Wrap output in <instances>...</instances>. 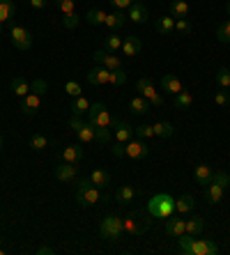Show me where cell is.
Wrapping results in <instances>:
<instances>
[{
  "label": "cell",
  "instance_id": "49",
  "mask_svg": "<svg viewBox=\"0 0 230 255\" xmlns=\"http://www.w3.org/2000/svg\"><path fill=\"white\" fill-rule=\"evenodd\" d=\"M214 104H217V106H228L230 104V95L224 88L219 90V92H214Z\"/></svg>",
  "mask_w": 230,
  "mask_h": 255
},
{
  "label": "cell",
  "instance_id": "51",
  "mask_svg": "<svg viewBox=\"0 0 230 255\" xmlns=\"http://www.w3.org/2000/svg\"><path fill=\"white\" fill-rule=\"evenodd\" d=\"M65 92L69 97H79L81 95V85L76 83V81H67V83H65Z\"/></svg>",
  "mask_w": 230,
  "mask_h": 255
},
{
  "label": "cell",
  "instance_id": "40",
  "mask_svg": "<svg viewBox=\"0 0 230 255\" xmlns=\"http://www.w3.org/2000/svg\"><path fill=\"white\" fill-rule=\"evenodd\" d=\"M127 83V74H124V69H113L109 76V85H124Z\"/></svg>",
  "mask_w": 230,
  "mask_h": 255
},
{
  "label": "cell",
  "instance_id": "32",
  "mask_svg": "<svg viewBox=\"0 0 230 255\" xmlns=\"http://www.w3.org/2000/svg\"><path fill=\"white\" fill-rule=\"evenodd\" d=\"M152 129H154V136H159V138H170L173 133H175V127L170 125V122H166V120L154 122V125H152Z\"/></svg>",
  "mask_w": 230,
  "mask_h": 255
},
{
  "label": "cell",
  "instance_id": "10",
  "mask_svg": "<svg viewBox=\"0 0 230 255\" xmlns=\"http://www.w3.org/2000/svg\"><path fill=\"white\" fill-rule=\"evenodd\" d=\"M124 147H127V156L133 161H143L150 154V147H147V142L143 138H131L129 142H124Z\"/></svg>",
  "mask_w": 230,
  "mask_h": 255
},
{
  "label": "cell",
  "instance_id": "14",
  "mask_svg": "<svg viewBox=\"0 0 230 255\" xmlns=\"http://www.w3.org/2000/svg\"><path fill=\"white\" fill-rule=\"evenodd\" d=\"M55 177L60 179L62 184H72L74 179H76V166H74V163H67V161H60V163L55 166Z\"/></svg>",
  "mask_w": 230,
  "mask_h": 255
},
{
  "label": "cell",
  "instance_id": "56",
  "mask_svg": "<svg viewBox=\"0 0 230 255\" xmlns=\"http://www.w3.org/2000/svg\"><path fill=\"white\" fill-rule=\"evenodd\" d=\"M2 147H5V138L0 136V149H2Z\"/></svg>",
  "mask_w": 230,
  "mask_h": 255
},
{
  "label": "cell",
  "instance_id": "2",
  "mask_svg": "<svg viewBox=\"0 0 230 255\" xmlns=\"http://www.w3.org/2000/svg\"><path fill=\"white\" fill-rule=\"evenodd\" d=\"M147 214H150L152 219H168L175 214V200L168 196V193H157V196H152L150 202H147Z\"/></svg>",
  "mask_w": 230,
  "mask_h": 255
},
{
  "label": "cell",
  "instance_id": "53",
  "mask_svg": "<svg viewBox=\"0 0 230 255\" xmlns=\"http://www.w3.org/2000/svg\"><path fill=\"white\" fill-rule=\"evenodd\" d=\"M37 255H55V249H51V246H39Z\"/></svg>",
  "mask_w": 230,
  "mask_h": 255
},
{
  "label": "cell",
  "instance_id": "17",
  "mask_svg": "<svg viewBox=\"0 0 230 255\" xmlns=\"http://www.w3.org/2000/svg\"><path fill=\"white\" fill-rule=\"evenodd\" d=\"M58 159L67 161V163H74V166H76V163L83 159V147H81V145H67L60 154H58Z\"/></svg>",
  "mask_w": 230,
  "mask_h": 255
},
{
  "label": "cell",
  "instance_id": "22",
  "mask_svg": "<svg viewBox=\"0 0 230 255\" xmlns=\"http://www.w3.org/2000/svg\"><path fill=\"white\" fill-rule=\"evenodd\" d=\"M140 48H143V44H140V39L138 37H124V39H122V53L124 55H129V58H133V55H138L140 53Z\"/></svg>",
  "mask_w": 230,
  "mask_h": 255
},
{
  "label": "cell",
  "instance_id": "37",
  "mask_svg": "<svg viewBox=\"0 0 230 255\" xmlns=\"http://www.w3.org/2000/svg\"><path fill=\"white\" fill-rule=\"evenodd\" d=\"M85 21H88V23L90 25H102L104 21H106V12H104V9H90V12L85 14Z\"/></svg>",
  "mask_w": 230,
  "mask_h": 255
},
{
  "label": "cell",
  "instance_id": "15",
  "mask_svg": "<svg viewBox=\"0 0 230 255\" xmlns=\"http://www.w3.org/2000/svg\"><path fill=\"white\" fill-rule=\"evenodd\" d=\"M129 18H131L133 23H147L150 21V12H147V7L143 5V2H138V0H133V5L129 7Z\"/></svg>",
  "mask_w": 230,
  "mask_h": 255
},
{
  "label": "cell",
  "instance_id": "7",
  "mask_svg": "<svg viewBox=\"0 0 230 255\" xmlns=\"http://www.w3.org/2000/svg\"><path fill=\"white\" fill-rule=\"evenodd\" d=\"M136 92H138L140 97H145L147 101H150V106L152 108H164V104H166V99L161 95H159L157 90H154V85H152V81L150 78H138L136 81Z\"/></svg>",
  "mask_w": 230,
  "mask_h": 255
},
{
  "label": "cell",
  "instance_id": "57",
  "mask_svg": "<svg viewBox=\"0 0 230 255\" xmlns=\"http://www.w3.org/2000/svg\"><path fill=\"white\" fill-rule=\"evenodd\" d=\"M2 30H5V25H2V23H0V35H2Z\"/></svg>",
  "mask_w": 230,
  "mask_h": 255
},
{
  "label": "cell",
  "instance_id": "24",
  "mask_svg": "<svg viewBox=\"0 0 230 255\" xmlns=\"http://www.w3.org/2000/svg\"><path fill=\"white\" fill-rule=\"evenodd\" d=\"M129 108H131V113H136V115H145V113H150L152 106L145 97L136 95V97H131V101H129Z\"/></svg>",
  "mask_w": 230,
  "mask_h": 255
},
{
  "label": "cell",
  "instance_id": "52",
  "mask_svg": "<svg viewBox=\"0 0 230 255\" xmlns=\"http://www.w3.org/2000/svg\"><path fill=\"white\" fill-rule=\"evenodd\" d=\"M109 2L115 7V9H120V12L122 9H129V7L133 5V0H109Z\"/></svg>",
  "mask_w": 230,
  "mask_h": 255
},
{
  "label": "cell",
  "instance_id": "26",
  "mask_svg": "<svg viewBox=\"0 0 230 255\" xmlns=\"http://www.w3.org/2000/svg\"><path fill=\"white\" fill-rule=\"evenodd\" d=\"M154 30H157L159 35H170L173 30H175V18L173 16H159L154 21Z\"/></svg>",
  "mask_w": 230,
  "mask_h": 255
},
{
  "label": "cell",
  "instance_id": "43",
  "mask_svg": "<svg viewBox=\"0 0 230 255\" xmlns=\"http://www.w3.org/2000/svg\"><path fill=\"white\" fill-rule=\"evenodd\" d=\"M62 16H65V18H62V25H65L67 30H76V28H79V21H81V18H79V14H76V12L62 14Z\"/></svg>",
  "mask_w": 230,
  "mask_h": 255
},
{
  "label": "cell",
  "instance_id": "39",
  "mask_svg": "<svg viewBox=\"0 0 230 255\" xmlns=\"http://www.w3.org/2000/svg\"><path fill=\"white\" fill-rule=\"evenodd\" d=\"M217 39L221 44H230V16H228V21H226V23H221L217 28Z\"/></svg>",
  "mask_w": 230,
  "mask_h": 255
},
{
  "label": "cell",
  "instance_id": "28",
  "mask_svg": "<svg viewBox=\"0 0 230 255\" xmlns=\"http://www.w3.org/2000/svg\"><path fill=\"white\" fill-rule=\"evenodd\" d=\"M133 198H136V191H133V186H120V189L115 191V202H120V205H129V202H133Z\"/></svg>",
  "mask_w": 230,
  "mask_h": 255
},
{
  "label": "cell",
  "instance_id": "19",
  "mask_svg": "<svg viewBox=\"0 0 230 255\" xmlns=\"http://www.w3.org/2000/svg\"><path fill=\"white\" fill-rule=\"evenodd\" d=\"M224 193H226V189L224 186H219L217 182L205 184V200L210 202V205H219V202L224 200Z\"/></svg>",
  "mask_w": 230,
  "mask_h": 255
},
{
  "label": "cell",
  "instance_id": "18",
  "mask_svg": "<svg viewBox=\"0 0 230 255\" xmlns=\"http://www.w3.org/2000/svg\"><path fill=\"white\" fill-rule=\"evenodd\" d=\"M115 140L120 142H129L133 138V127L129 125V122H124V120H115Z\"/></svg>",
  "mask_w": 230,
  "mask_h": 255
},
{
  "label": "cell",
  "instance_id": "34",
  "mask_svg": "<svg viewBox=\"0 0 230 255\" xmlns=\"http://www.w3.org/2000/svg\"><path fill=\"white\" fill-rule=\"evenodd\" d=\"M191 104H194V95L187 92V90H182V92H177V95L173 97V106L175 108H189Z\"/></svg>",
  "mask_w": 230,
  "mask_h": 255
},
{
  "label": "cell",
  "instance_id": "16",
  "mask_svg": "<svg viewBox=\"0 0 230 255\" xmlns=\"http://www.w3.org/2000/svg\"><path fill=\"white\" fill-rule=\"evenodd\" d=\"M109 76H111V69L97 65L95 69L88 71V83L90 85H109Z\"/></svg>",
  "mask_w": 230,
  "mask_h": 255
},
{
  "label": "cell",
  "instance_id": "21",
  "mask_svg": "<svg viewBox=\"0 0 230 255\" xmlns=\"http://www.w3.org/2000/svg\"><path fill=\"white\" fill-rule=\"evenodd\" d=\"M161 88H164V92H170L173 97L184 90L182 88V81L175 76V74H164V76H161Z\"/></svg>",
  "mask_w": 230,
  "mask_h": 255
},
{
  "label": "cell",
  "instance_id": "4",
  "mask_svg": "<svg viewBox=\"0 0 230 255\" xmlns=\"http://www.w3.org/2000/svg\"><path fill=\"white\" fill-rule=\"evenodd\" d=\"M152 223V216L150 214H138V212H133L129 214L127 219H122V226H124V232L127 235H133V237H138V235H143V232L150 228Z\"/></svg>",
  "mask_w": 230,
  "mask_h": 255
},
{
  "label": "cell",
  "instance_id": "27",
  "mask_svg": "<svg viewBox=\"0 0 230 255\" xmlns=\"http://www.w3.org/2000/svg\"><path fill=\"white\" fill-rule=\"evenodd\" d=\"M196 182H198L200 186H205L212 182V168L207 166V163H200V166H196V172H194Z\"/></svg>",
  "mask_w": 230,
  "mask_h": 255
},
{
  "label": "cell",
  "instance_id": "35",
  "mask_svg": "<svg viewBox=\"0 0 230 255\" xmlns=\"http://www.w3.org/2000/svg\"><path fill=\"white\" fill-rule=\"evenodd\" d=\"M104 48L109 51V53H117L122 48V37H117L115 32H111V35L104 37Z\"/></svg>",
  "mask_w": 230,
  "mask_h": 255
},
{
  "label": "cell",
  "instance_id": "38",
  "mask_svg": "<svg viewBox=\"0 0 230 255\" xmlns=\"http://www.w3.org/2000/svg\"><path fill=\"white\" fill-rule=\"evenodd\" d=\"M30 147L35 149V152H44V149L49 147V138L42 136V133H35V136L30 138Z\"/></svg>",
  "mask_w": 230,
  "mask_h": 255
},
{
  "label": "cell",
  "instance_id": "3",
  "mask_svg": "<svg viewBox=\"0 0 230 255\" xmlns=\"http://www.w3.org/2000/svg\"><path fill=\"white\" fill-rule=\"evenodd\" d=\"M102 200V193L95 184H92L90 177H81L79 184H76V202H79L81 207H92V205H97Z\"/></svg>",
  "mask_w": 230,
  "mask_h": 255
},
{
  "label": "cell",
  "instance_id": "29",
  "mask_svg": "<svg viewBox=\"0 0 230 255\" xmlns=\"http://www.w3.org/2000/svg\"><path fill=\"white\" fill-rule=\"evenodd\" d=\"M170 16L173 18H187L189 16V2L187 0H173V2H170Z\"/></svg>",
  "mask_w": 230,
  "mask_h": 255
},
{
  "label": "cell",
  "instance_id": "59",
  "mask_svg": "<svg viewBox=\"0 0 230 255\" xmlns=\"http://www.w3.org/2000/svg\"><path fill=\"white\" fill-rule=\"evenodd\" d=\"M0 186H2V179H0Z\"/></svg>",
  "mask_w": 230,
  "mask_h": 255
},
{
  "label": "cell",
  "instance_id": "42",
  "mask_svg": "<svg viewBox=\"0 0 230 255\" xmlns=\"http://www.w3.org/2000/svg\"><path fill=\"white\" fill-rule=\"evenodd\" d=\"M46 90H49V83H46L44 78H35V81H30V92L44 97V95H46Z\"/></svg>",
  "mask_w": 230,
  "mask_h": 255
},
{
  "label": "cell",
  "instance_id": "58",
  "mask_svg": "<svg viewBox=\"0 0 230 255\" xmlns=\"http://www.w3.org/2000/svg\"><path fill=\"white\" fill-rule=\"evenodd\" d=\"M0 246H2V237H0Z\"/></svg>",
  "mask_w": 230,
  "mask_h": 255
},
{
  "label": "cell",
  "instance_id": "33",
  "mask_svg": "<svg viewBox=\"0 0 230 255\" xmlns=\"http://www.w3.org/2000/svg\"><path fill=\"white\" fill-rule=\"evenodd\" d=\"M187 235H191V237H198L200 232H203V228H205V221H203V216H191V219L187 221Z\"/></svg>",
  "mask_w": 230,
  "mask_h": 255
},
{
  "label": "cell",
  "instance_id": "6",
  "mask_svg": "<svg viewBox=\"0 0 230 255\" xmlns=\"http://www.w3.org/2000/svg\"><path fill=\"white\" fill-rule=\"evenodd\" d=\"M88 122H90L92 127H104V129H111V127L115 125L113 115L109 113V108L104 106L102 101L90 104V111H88Z\"/></svg>",
  "mask_w": 230,
  "mask_h": 255
},
{
  "label": "cell",
  "instance_id": "20",
  "mask_svg": "<svg viewBox=\"0 0 230 255\" xmlns=\"http://www.w3.org/2000/svg\"><path fill=\"white\" fill-rule=\"evenodd\" d=\"M16 16V2L14 0H0V23L7 25Z\"/></svg>",
  "mask_w": 230,
  "mask_h": 255
},
{
  "label": "cell",
  "instance_id": "8",
  "mask_svg": "<svg viewBox=\"0 0 230 255\" xmlns=\"http://www.w3.org/2000/svg\"><path fill=\"white\" fill-rule=\"evenodd\" d=\"M7 28H9V39H12L14 48H18V51H28V48L32 46L30 30H25L23 25L14 23V21H9V23H7Z\"/></svg>",
  "mask_w": 230,
  "mask_h": 255
},
{
  "label": "cell",
  "instance_id": "11",
  "mask_svg": "<svg viewBox=\"0 0 230 255\" xmlns=\"http://www.w3.org/2000/svg\"><path fill=\"white\" fill-rule=\"evenodd\" d=\"M92 58H95V62H97V65L106 67V69H111V71H113V69H120V67H122V60L117 58L115 53H109L106 48H97Z\"/></svg>",
  "mask_w": 230,
  "mask_h": 255
},
{
  "label": "cell",
  "instance_id": "45",
  "mask_svg": "<svg viewBox=\"0 0 230 255\" xmlns=\"http://www.w3.org/2000/svg\"><path fill=\"white\" fill-rule=\"evenodd\" d=\"M217 83H219V88H224V90L230 88V69L221 67V69L217 71Z\"/></svg>",
  "mask_w": 230,
  "mask_h": 255
},
{
  "label": "cell",
  "instance_id": "1",
  "mask_svg": "<svg viewBox=\"0 0 230 255\" xmlns=\"http://www.w3.org/2000/svg\"><path fill=\"white\" fill-rule=\"evenodd\" d=\"M177 251L182 255H217L219 246L212 239H194L184 232L182 237H177Z\"/></svg>",
  "mask_w": 230,
  "mask_h": 255
},
{
  "label": "cell",
  "instance_id": "5",
  "mask_svg": "<svg viewBox=\"0 0 230 255\" xmlns=\"http://www.w3.org/2000/svg\"><path fill=\"white\" fill-rule=\"evenodd\" d=\"M122 235H124V226H122V219H117V216H106L99 223V237L106 242H120Z\"/></svg>",
  "mask_w": 230,
  "mask_h": 255
},
{
  "label": "cell",
  "instance_id": "36",
  "mask_svg": "<svg viewBox=\"0 0 230 255\" xmlns=\"http://www.w3.org/2000/svg\"><path fill=\"white\" fill-rule=\"evenodd\" d=\"M88 111H90V101L85 99L83 95L74 97V101H72V113L74 115H83V113H88Z\"/></svg>",
  "mask_w": 230,
  "mask_h": 255
},
{
  "label": "cell",
  "instance_id": "55",
  "mask_svg": "<svg viewBox=\"0 0 230 255\" xmlns=\"http://www.w3.org/2000/svg\"><path fill=\"white\" fill-rule=\"evenodd\" d=\"M226 14H228V16H230V0H228V2H226Z\"/></svg>",
  "mask_w": 230,
  "mask_h": 255
},
{
  "label": "cell",
  "instance_id": "12",
  "mask_svg": "<svg viewBox=\"0 0 230 255\" xmlns=\"http://www.w3.org/2000/svg\"><path fill=\"white\" fill-rule=\"evenodd\" d=\"M39 106H42V97L35 95V92H28V95L21 99V113H23L25 118H32V115H37Z\"/></svg>",
  "mask_w": 230,
  "mask_h": 255
},
{
  "label": "cell",
  "instance_id": "50",
  "mask_svg": "<svg viewBox=\"0 0 230 255\" xmlns=\"http://www.w3.org/2000/svg\"><path fill=\"white\" fill-rule=\"evenodd\" d=\"M175 30L177 32H182V35L191 32V23H189V18H175Z\"/></svg>",
  "mask_w": 230,
  "mask_h": 255
},
{
  "label": "cell",
  "instance_id": "41",
  "mask_svg": "<svg viewBox=\"0 0 230 255\" xmlns=\"http://www.w3.org/2000/svg\"><path fill=\"white\" fill-rule=\"evenodd\" d=\"M95 140H97L99 145H111V129L95 127Z\"/></svg>",
  "mask_w": 230,
  "mask_h": 255
},
{
  "label": "cell",
  "instance_id": "23",
  "mask_svg": "<svg viewBox=\"0 0 230 255\" xmlns=\"http://www.w3.org/2000/svg\"><path fill=\"white\" fill-rule=\"evenodd\" d=\"M9 90H12L16 97L23 99V97L30 92V81H25L23 76H14V78H9Z\"/></svg>",
  "mask_w": 230,
  "mask_h": 255
},
{
  "label": "cell",
  "instance_id": "13",
  "mask_svg": "<svg viewBox=\"0 0 230 255\" xmlns=\"http://www.w3.org/2000/svg\"><path fill=\"white\" fill-rule=\"evenodd\" d=\"M187 221L184 219H180V216H168V219H166V235H168V237H173V239H177V237H182V235H184V232H187Z\"/></svg>",
  "mask_w": 230,
  "mask_h": 255
},
{
  "label": "cell",
  "instance_id": "25",
  "mask_svg": "<svg viewBox=\"0 0 230 255\" xmlns=\"http://www.w3.org/2000/svg\"><path fill=\"white\" fill-rule=\"evenodd\" d=\"M90 179H92V184L97 186V189H109V186L113 184V179H111V172L109 170H92Z\"/></svg>",
  "mask_w": 230,
  "mask_h": 255
},
{
  "label": "cell",
  "instance_id": "54",
  "mask_svg": "<svg viewBox=\"0 0 230 255\" xmlns=\"http://www.w3.org/2000/svg\"><path fill=\"white\" fill-rule=\"evenodd\" d=\"M30 5L35 7V9H44V7L49 5V0H30Z\"/></svg>",
  "mask_w": 230,
  "mask_h": 255
},
{
  "label": "cell",
  "instance_id": "44",
  "mask_svg": "<svg viewBox=\"0 0 230 255\" xmlns=\"http://www.w3.org/2000/svg\"><path fill=\"white\" fill-rule=\"evenodd\" d=\"M53 5L60 9L62 14H69V12H76V0H53Z\"/></svg>",
  "mask_w": 230,
  "mask_h": 255
},
{
  "label": "cell",
  "instance_id": "48",
  "mask_svg": "<svg viewBox=\"0 0 230 255\" xmlns=\"http://www.w3.org/2000/svg\"><path fill=\"white\" fill-rule=\"evenodd\" d=\"M111 154L115 156V159H122V156H127V147H124V142H120V140H115V142H111Z\"/></svg>",
  "mask_w": 230,
  "mask_h": 255
},
{
  "label": "cell",
  "instance_id": "47",
  "mask_svg": "<svg viewBox=\"0 0 230 255\" xmlns=\"http://www.w3.org/2000/svg\"><path fill=\"white\" fill-rule=\"evenodd\" d=\"M212 182H217L219 186L228 189V186H230V175L226 170H217V172H212Z\"/></svg>",
  "mask_w": 230,
  "mask_h": 255
},
{
  "label": "cell",
  "instance_id": "30",
  "mask_svg": "<svg viewBox=\"0 0 230 255\" xmlns=\"http://www.w3.org/2000/svg\"><path fill=\"white\" fill-rule=\"evenodd\" d=\"M127 23V16L117 9V12H113V14H106V21H104V25L106 28H111V30H117V28H122V25Z\"/></svg>",
  "mask_w": 230,
  "mask_h": 255
},
{
  "label": "cell",
  "instance_id": "31",
  "mask_svg": "<svg viewBox=\"0 0 230 255\" xmlns=\"http://www.w3.org/2000/svg\"><path fill=\"white\" fill-rule=\"evenodd\" d=\"M194 207H196V200H194V196H189V193H184V196H180L175 200V212H180V214H189Z\"/></svg>",
  "mask_w": 230,
  "mask_h": 255
},
{
  "label": "cell",
  "instance_id": "46",
  "mask_svg": "<svg viewBox=\"0 0 230 255\" xmlns=\"http://www.w3.org/2000/svg\"><path fill=\"white\" fill-rule=\"evenodd\" d=\"M133 136L136 138H152L154 136V129H152V125H138V127H133Z\"/></svg>",
  "mask_w": 230,
  "mask_h": 255
},
{
  "label": "cell",
  "instance_id": "9",
  "mask_svg": "<svg viewBox=\"0 0 230 255\" xmlns=\"http://www.w3.org/2000/svg\"><path fill=\"white\" fill-rule=\"evenodd\" d=\"M69 127H72V131L79 136V140L83 142V145H90V142H95V127L90 125V122H85V120H81V115H72V120H69Z\"/></svg>",
  "mask_w": 230,
  "mask_h": 255
}]
</instances>
